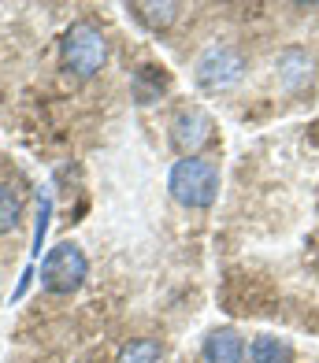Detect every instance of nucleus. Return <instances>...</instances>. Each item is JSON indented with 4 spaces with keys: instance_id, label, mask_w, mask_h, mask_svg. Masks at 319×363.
<instances>
[{
    "instance_id": "7ed1b4c3",
    "label": "nucleus",
    "mask_w": 319,
    "mask_h": 363,
    "mask_svg": "<svg viewBox=\"0 0 319 363\" xmlns=\"http://www.w3.org/2000/svg\"><path fill=\"white\" fill-rule=\"evenodd\" d=\"M86 271H90V263L82 256V249L71 241H63L56 249H48V256L41 263V286L48 293H75L86 282Z\"/></svg>"
},
{
    "instance_id": "423d86ee",
    "label": "nucleus",
    "mask_w": 319,
    "mask_h": 363,
    "mask_svg": "<svg viewBox=\"0 0 319 363\" xmlns=\"http://www.w3.org/2000/svg\"><path fill=\"white\" fill-rule=\"evenodd\" d=\"M205 363H245V341L238 337V330H215L205 341Z\"/></svg>"
},
{
    "instance_id": "0eeeda50",
    "label": "nucleus",
    "mask_w": 319,
    "mask_h": 363,
    "mask_svg": "<svg viewBox=\"0 0 319 363\" xmlns=\"http://www.w3.org/2000/svg\"><path fill=\"white\" fill-rule=\"evenodd\" d=\"M249 359L253 363H290L293 359V349L286 341H279V337H256L253 341V349H249Z\"/></svg>"
},
{
    "instance_id": "9d476101",
    "label": "nucleus",
    "mask_w": 319,
    "mask_h": 363,
    "mask_svg": "<svg viewBox=\"0 0 319 363\" xmlns=\"http://www.w3.org/2000/svg\"><path fill=\"white\" fill-rule=\"evenodd\" d=\"M134 8H138V15L153 26H171L175 15H178V4H134Z\"/></svg>"
},
{
    "instance_id": "39448f33",
    "label": "nucleus",
    "mask_w": 319,
    "mask_h": 363,
    "mask_svg": "<svg viewBox=\"0 0 319 363\" xmlns=\"http://www.w3.org/2000/svg\"><path fill=\"white\" fill-rule=\"evenodd\" d=\"M212 115L208 111H200V108H186V111H178L175 115V123H171V141L182 156H197L205 145H212Z\"/></svg>"
},
{
    "instance_id": "f257e3e1",
    "label": "nucleus",
    "mask_w": 319,
    "mask_h": 363,
    "mask_svg": "<svg viewBox=\"0 0 319 363\" xmlns=\"http://www.w3.org/2000/svg\"><path fill=\"white\" fill-rule=\"evenodd\" d=\"M167 186H171V196L182 208H212L215 193H220V171L208 160L186 156L171 167V182Z\"/></svg>"
},
{
    "instance_id": "6e6552de",
    "label": "nucleus",
    "mask_w": 319,
    "mask_h": 363,
    "mask_svg": "<svg viewBox=\"0 0 319 363\" xmlns=\"http://www.w3.org/2000/svg\"><path fill=\"white\" fill-rule=\"evenodd\" d=\"M19 219H23V201H19V193L0 182V234H11V230L19 226Z\"/></svg>"
},
{
    "instance_id": "f03ea898",
    "label": "nucleus",
    "mask_w": 319,
    "mask_h": 363,
    "mask_svg": "<svg viewBox=\"0 0 319 363\" xmlns=\"http://www.w3.org/2000/svg\"><path fill=\"white\" fill-rule=\"evenodd\" d=\"M108 60V41L93 23H75L63 34V67L78 78H93Z\"/></svg>"
},
{
    "instance_id": "1a4fd4ad",
    "label": "nucleus",
    "mask_w": 319,
    "mask_h": 363,
    "mask_svg": "<svg viewBox=\"0 0 319 363\" xmlns=\"http://www.w3.org/2000/svg\"><path fill=\"white\" fill-rule=\"evenodd\" d=\"M160 356H163V345L153 341V337H141V341H130L126 345L119 363H160Z\"/></svg>"
},
{
    "instance_id": "20e7f679",
    "label": "nucleus",
    "mask_w": 319,
    "mask_h": 363,
    "mask_svg": "<svg viewBox=\"0 0 319 363\" xmlns=\"http://www.w3.org/2000/svg\"><path fill=\"white\" fill-rule=\"evenodd\" d=\"M242 71H245V56L234 52V48H227V45L208 48V52L197 60V82L205 89H212V93L230 89L234 82H242Z\"/></svg>"
}]
</instances>
